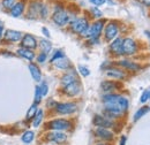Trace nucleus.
Masks as SVG:
<instances>
[{
  "mask_svg": "<svg viewBox=\"0 0 150 145\" xmlns=\"http://www.w3.org/2000/svg\"><path fill=\"white\" fill-rule=\"evenodd\" d=\"M89 25L90 24H89L88 20L86 18H74L73 21H71V29H72V31L83 37L87 36Z\"/></svg>",
  "mask_w": 150,
  "mask_h": 145,
  "instance_id": "f257e3e1",
  "label": "nucleus"
},
{
  "mask_svg": "<svg viewBox=\"0 0 150 145\" xmlns=\"http://www.w3.org/2000/svg\"><path fill=\"white\" fill-rule=\"evenodd\" d=\"M104 24H105L104 20H97L96 22H94L91 25H89V29H88L86 38H88V39H98V37L100 36V34H102V31H103V29L105 27Z\"/></svg>",
  "mask_w": 150,
  "mask_h": 145,
  "instance_id": "f03ea898",
  "label": "nucleus"
},
{
  "mask_svg": "<svg viewBox=\"0 0 150 145\" xmlns=\"http://www.w3.org/2000/svg\"><path fill=\"white\" fill-rule=\"evenodd\" d=\"M47 128L50 130H58V131L69 130L72 129V122L65 119H56L47 123Z\"/></svg>",
  "mask_w": 150,
  "mask_h": 145,
  "instance_id": "7ed1b4c3",
  "label": "nucleus"
},
{
  "mask_svg": "<svg viewBox=\"0 0 150 145\" xmlns=\"http://www.w3.org/2000/svg\"><path fill=\"white\" fill-rule=\"evenodd\" d=\"M119 32V24L115 21H110L105 27H104V36L108 42L113 40L114 38H117Z\"/></svg>",
  "mask_w": 150,
  "mask_h": 145,
  "instance_id": "20e7f679",
  "label": "nucleus"
},
{
  "mask_svg": "<svg viewBox=\"0 0 150 145\" xmlns=\"http://www.w3.org/2000/svg\"><path fill=\"white\" fill-rule=\"evenodd\" d=\"M137 52V44L129 37L122 39V55H133Z\"/></svg>",
  "mask_w": 150,
  "mask_h": 145,
  "instance_id": "39448f33",
  "label": "nucleus"
},
{
  "mask_svg": "<svg viewBox=\"0 0 150 145\" xmlns=\"http://www.w3.org/2000/svg\"><path fill=\"white\" fill-rule=\"evenodd\" d=\"M56 112L58 114H62V115H67V114H72L77 111V105L75 103H59L56 105Z\"/></svg>",
  "mask_w": 150,
  "mask_h": 145,
  "instance_id": "423d86ee",
  "label": "nucleus"
},
{
  "mask_svg": "<svg viewBox=\"0 0 150 145\" xmlns=\"http://www.w3.org/2000/svg\"><path fill=\"white\" fill-rule=\"evenodd\" d=\"M52 21L58 27H65L71 21V18L64 9H60V11H54V13L52 14Z\"/></svg>",
  "mask_w": 150,
  "mask_h": 145,
  "instance_id": "0eeeda50",
  "label": "nucleus"
},
{
  "mask_svg": "<svg viewBox=\"0 0 150 145\" xmlns=\"http://www.w3.org/2000/svg\"><path fill=\"white\" fill-rule=\"evenodd\" d=\"M64 92H65V94H67L69 97H75V96L80 94V92H81V83H80V81L76 80L74 82L65 85L64 87Z\"/></svg>",
  "mask_w": 150,
  "mask_h": 145,
  "instance_id": "6e6552de",
  "label": "nucleus"
},
{
  "mask_svg": "<svg viewBox=\"0 0 150 145\" xmlns=\"http://www.w3.org/2000/svg\"><path fill=\"white\" fill-rule=\"evenodd\" d=\"M47 141L50 142H53V143H57V144H62L67 141V135L64 134L62 131H58V130H52L51 132L47 134L46 136Z\"/></svg>",
  "mask_w": 150,
  "mask_h": 145,
  "instance_id": "1a4fd4ad",
  "label": "nucleus"
},
{
  "mask_svg": "<svg viewBox=\"0 0 150 145\" xmlns=\"http://www.w3.org/2000/svg\"><path fill=\"white\" fill-rule=\"evenodd\" d=\"M110 52L115 56L122 55V38H114L110 45Z\"/></svg>",
  "mask_w": 150,
  "mask_h": 145,
  "instance_id": "9d476101",
  "label": "nucleus"
},
{
  "mask_svg": "<svg viewBox=\"0 0 150 145\" xmlns=\"http://www.w3.org/2000/svg\"><path fill=\"white\" fill-rule=\"evenodd\" d=\"M21 46L23 49H29V50H34L37 47V40L36 38L31 35H24L21 39Z\"/></svg>",
  "mask_w": 150,
  "mask_h": 145,
  "instance_id": "9b49d317",
  "label": "nucleus"
},
{
  "mask_svg": "<svg viewBox=\"0 0 150 145\" xmlns=\"http://www.w3.org/2000/svg\"><path fill=\"white\" fill-rule=\"evenodd\" d=\"M94 125L97 127H102V128H111L113 127L112 120L111 119H108L106 116H103V115H95L94 116Z\"/></svg>",
  "mask_w": 150,
  "mask_h": 145,
  "instance_id": "f8f14e48",
  "label": "nucleus"
},
{
  "mask_svg": "<svg viewBox=\"0 0 150 145\" xmlns=\"http://www.w3.org/2000/svg\"><path fill=\"white\" fill-rule=\"evenodd\" d=\"M95 135L98 138L104 139V141H112L113 137H114L112 131H110L108 128H102V127H97V129L95 130Z\"/></svg>",
  "mask_w": 150,
  "mask_h": 145,
  "instance_id": "ddd939ff",
  "label": "nucleus"
},
{
  "mask_svg": "<svg viewBox=\"0 0 150 145\" xmlns=\"http://www.w3.org/2000/svg\"><path fill=\"white\" fill-rule=\"evenodd\" d=\"M22 32L16 31V30H6L5 31V39L6 40H9V42H13V43H16L22 39Z\"/></svg>",
  "mask_w": 150,
  "mask_h": 145,
  "instance_id": "4468645a",
  "label": "nucleus"
},
{
  "mask_svg": "<svg viewBox=\"0 0 150 145\" xmlns=\"http://www.w3.org/2000/svg\"><path fill=\"white\" fill-rule=\"evenodd\" d=\"M76 80H79L77 74L75 72V70H72V72H67V74H65V75L62 76V78H61V85L65 87V85H67V84L74 82Z\"/></svg>",
  "mask_w": 150,
  "mask_h": 145,
  "instance_id": "2eb2a0df",
  "label": "nucleus"
},
{
  "mask_svg": "<svg viewBox=\"0 0 150 145\" xmlns=\"http://www.w3.org/2000/svg\"><path fill=\"white\" fill-rule=\"evenodd\" d=\"M106 75L109 77H112V78H115V80H122L126 77V74L125 72L118 69V68H110L106 70Z\"/></svg>",
  "mask_w": 150,
  "mask_h": 145,
  "instance_id": "dca6fc26",
  "label": "nucleus"
},
{
  "mask_svg": "<svg viewBox=\"0 0 150 145\" xmlns=\"http://www.w3.org/2000/svg\"><path fill=\"white\" fill-rule=\"evenodd\" d=\"M23 12H24V2H23V1L16 2V4L13 6V8L11 9V14H12V16H14V18L21 16V15L23 14Z\"/></svg>",
  "mask_w": 150,
  "mask_h": 145,
  "instance_id": "f3484780",
  "label": "nucleus"
},
{
  "mask_svg": "<svg viewBox=\"0 0 150 145\" xmlns=\"http://www.w3.org/2000/svg\"><path fill=\"white\" fill-rule=\"evenodd\" d=\"M53 63H54V66H56L58 69H64V70H66V69H68V68L71 67V62H69V60H68L66 56H62V58L58 59L56 61H53Z\"/></svg>",
  "mask_w": 150,
  "mask_h": 145,
  "instance_id": "a211bd4d",
  "label": "nucleus"
},
{
  "mask_svg": "<svg viewBox=\"0 0 150 145\" xmlns=\"http://www.w3.org/2000/svg\"><path fill=\"white\" fill-rule=\"evenodd\" d=\"M18 54L21 56V58H24V59H27V60H29V61H33L34 59H35V53H34V51L33 50H29V49H23V47H21L18 50Z\"/></svg>",
  "mask_w": 150,
  "mask_h": 145,
  "instance_id": "6ab92c4d",
  "label": "nucleus"
},
{
  "mask_svg": "<svg viewBox=\"0 0 150 145\" xmlns=\"http://www.w3.org/2000/svg\"><path fill=\"white\" fill-rule=\"evenodd\" d=\"M29 70H30V74H31V77L36 81V82H39L40 78H42V72L39 69L37 65L35 63H30L29 65Z\"/></svg>",
  "mask_w": 150,
  "mask_h": 145,
  "instance_id": "aec40b11",
  "label": "nucleus"
},
{
  "mask_svg": "<svg viewBox=\"0 0 150 145\" xmlns=\"http://www.w3.org/2000/svg\"><path fill=\"white\" fill-rule=\"evenodd\" d=\"M150 112V107L149 106H143V107H141V108L139 109L135 114H134V116H133V121L134 122H136V121H139L141 118H143L146 114H148Z\"/></svg>",
  "mask_w": 150,
  "mask_h": 145,
  "instance_id": "412c9836",
  "label": "nucleus"
},
{
  "mask_svg": "<svg viewBox=\"0 0 150 145\" xmlns=\"http://www.w3.org/2000/svg\"><path fill=\"white\" fill-rule=\"evenodd\" d=\"M100 88H102V90L104 91V92H108V93H110V92H112L114 91L118 87H117V84L114 83V82H110V81H104V82H102V85H100Z\"/></svg>",
  "mask_w": 150,
  "mask_h": 145,
  "instance_id": "4be33fe9",
  "label": "nucleus"
},
{
  "mask_svg": "<svg viewBox=\"0 0 150 145\" xmlns=\"http://www.w3.org/2000/svg\"><path fill=\"white\" fill-rule=\"evenodd\" d=\"M119 65H120L121 67L128 69V70H137V69L140 68L137 63L132 62V61H129V60H121V61L119 62Z\"/></svg>",
  "mask_w": 150,
  "mask_h": 145,
  "instance_id": "5701e85b",
  "label": "nucleus"
},
{
  "mask_svg": "<svg viewBox=\"0 0 150 145\" xmlns=\"http://www.w3.org/2000/svg\"><path fill=\"white\" fill-rule=\"evenodd\" d=\"M39 46H40V49H42V52H44V53H46V54L52 50V44H51V42H49L47 39H42L40 43H39Z\"/></svg>",
  "mask_w": 150,
  "mask_h": 145,
  "instance_id": "b1692460",
  "label": "nucleus"
},
{
  "mask_svg": "<svg viewBox=\"0 0 150 145\" xmlns=\"http://www.w3.org/2000/svg\"><path fill=\"white\" fill-rule=\"evenodd\" d=\"M34 138H35V134H34V131H25V132L22 135V137H21L22 142L25 143V144L31 143V142L34 141Z\"/></svg>",
  "mask_w": 150,
  "mask_h": 145,
  "instance_id": "393cba45",
  "label": "nucleus"
},
{
  "mask_svg": "<svg viewBox=\"0 0 150 145\" xmlns=\"http://www.w3.org/2000/svg\"><path fill=\"white\" fill-rule=\"evenodd\" d=\"M43 116H44V112H43L42 109H38L36 115H35V118H34V121H33V126H34V127L37 128L38 126L40 125V122H42V120H43Z\"/></svg>",
  "mask_w": 150,
  "mask_h": 145,
  "instance_id": "a878e982",
  "label": "nucleus"
},
{
  "mask_svg": "<svg viewBox=\"0 0 150 145\" xmlns=\"http://www.w3.org/2000/svg\"><path fill=\"white\" fill-rule=\"evenodd\" d=\"M37 111H38V108H37V105H36V104L31 105V106L29 107V109H28V112H27V120H28V121H31V119L35 118Z\"/></svg>",
  "mask_w": 150,
  "mask_h": 145,
  "instance_id": "bb28decb",
  "label": "nucleus"
},
{
  "mask_svg": "<svg viewBox=\"0 0 150 145\" xmlns=\"http://www.w3.org/2000/svg\"><path fill=\"white\" fill-rule=\"evenodd\" d=\"M90 14L93 15V18H100L102 16H103V12H102L98 7H96V6H94V7L90 8Z\"/></svg>",
  "mask_w": 150,
  "mask_h": 145,
  "instance_id": "cd10ccee",
  "label": "nucleus"
},
{
  "mask_svg": "<svg viewBox=\"0 0 150 145\" xmlns=\"http://www.w3.org/2000/svg\"><path fill=\"white\" fill-rule=\"evenodd\" d=\"M77 70H79V72H80L83 77H87V76H89V75H90V70H89V68H88V67H86V66L80 65V66L77 67Z\"/></svg>",
  "mask_w": 150,
  "mask_h": 145,
  "instance_id": "c85d7f7f",
  "label": "nucleus"
},
{
  "mask_svg": "<svg viewBox=\"0 0 150 145\" xmlns=\"http://www.w3.org/2000/svg\"><path fill=\"white\" fill-rule=\"evenodd\" d=\"M42 98H43V96H42V93H40L39 87H36V89H35V104H36V105H38V104L42 101Z\"/></svg>",
  "mask_w": 150,
  "mask_h": 145,
  "instance_id": "c756f323",
  "label": "nucleus"
},
{
  "mask_svg": "<svg viewBox=\"0 0 150 145\" xmlns=\"http://www.w3.org/2000/svg\"><path fill=\"white\" fill-rule=\"evenodd\" d=\"M14 5H15V0H2V6L6 9H12Z\"/></svg>",
  "mask_w": 150,
  "mask_h": 145,
  "instance_id": "7c9ffc66",
  "label": "nucleus"
},
{
  "mask_svg": "<svg viewBox=\"0 0 150 145\" xmlns=\"http://www.w3.org/2000/svg\"><path fill=\"white\" fill-rule=\"evenodd\" d=\"M39 90H40L42 96H43V97H45V96L47 94V92H49V85H47L45 82H43V83L39 85Z\"/></svg>",
  "mask_w": 150,
  "mask_h": 145,
  "instance_id": "2f4dec72",
  "label": "nucleus"
},
{
  "mask_svg": "<svg viewBox=\"0 0 150 145\" xmlns=\"http://www.w3.org/2000/svg\"><path fill=\"white\" fill-rule=\"evenodd\" d=\"M62 56H65V53L61 51V50H58V51H56L54 52V54H53V56L51 58V62H53V61H56V60H58V59H60V58H62Z\"/></svg>",
  "mask_w": 150,
  "mask_h": 145,
  "instance_id": "473e14b6",
  "label": "nucleus"
},
{
  "mask_svg": "<svg viewBox=\"0 0 150 145\" xmlns=\"http://www.w3.org/2000/svg\"><path fill=\"white\" fill-rule=\"evenodd\" d=\"M147 100H149V90L143 91L142 94H141V98H140V101H141L142 104L147 103Z\"/></svg>",
  "mask_w": 150,
  "mask_h": 145,
  "instance_id": "72a5a7b5",
  "label": "nucleus"
},
{
  "mask_svg": "<svg viewBox=\"0 0 150 145\" xmlns=\"http://www.w3.org/2000/svg\"><path fill=\"white\" fill-rule=\"evenodd\" d=\"M39 16H40L42 18H45L46 16H47V7H46V6L42 5L40 11H39Z\"/></svg>",
  "mask_w": 150,
  "mask_h": 145,
  "instance_id": "f704fd0d",
  "label": "nucleus"
},
{
  "mask_svg": "<svg viewBox=\"0 0 150 145\" xmlns=\"http://www.w3.org/2000/svg\"><path fill=\"white\" fill-rule=\"evenodd\" d=\"M46 58H47V54H46V53H44V52H42V53L37 56V61L39 62V63H43V62H45Z\"/></svg>",
  "mask_w": 150,
  "mask_h": 145,
  "instance_id": "c9c22d12",
  "label": "nucleus"
},
{
  "mask_svg": "<svg viewBox=\"0 0 150 145\" xmlns=\"http://www.w3.org/2000/svg\"><path fill=\"white\" fill-rule=\"evenodd\" d=\"M94 6L96 7H99V6H102V5H104L105 2H106V0H89Z\"/></svg>",
  "mask_w": 150,
  "mask_h": 145,
  "instance_id": "e433bc0d",
  "label": "nucleus"
},
{
  "mask_svg": "<svg viewBox=\"0 0 150 145\" xmlns=\"http://www.w3.org/2000/svg\"><path fill=\"white\" fill-rule=\"evenodd\" d=\"M42 32H43V34L45 35V37H47V38L50 37V32H49V30H47V28H45V27H43V28H42Z\"/></svg>",
  "mask_w": 150,
  "mask_h": 145,
  "instance_id": "4c0bfd02",
  "label": "nucleus"
},
{
  "mask_svg": "<svg viewBox=\"0 0 150 145\" xmlns=\"http://www.w3.org/2000/svg\"><path fill=\"white\" fill-rule=\"evenodd\" d=\"M126 142H127V137L126 136H122L121 139H120V145H126Z\"/></svg>",
  "mask_w": 150,
  "mask_h": 145,
  "instance_id": "58836bf2",
  "label": "nucleus"
},
{
  "mask_svg": "<svg viewBox=\"0 0 150 145\" xmlns=\"http://www.w3.org/2000/svg\"><path fill=\"white\" fill-rule=\"evenodd\" d=\"M2 35H4V27H2V24L0 23V39L2 38Z\"/></svg>",
  "mask_w": 150,
  "mask_h": 145,
  "instance_id": "ea45409f",
  "label": "nucleus"
},
{
  "mask_svg": "<svg viewBox=\"0 0 150 145\" xmlns=\"http://www.w3.org/2000/svg\"><path fill=\"white\" fill-rule=\"evenodd\" d=\"M142 2H143V5H144V6L150 7V0H142Z\"/></svg>",
  "mask_w": 150,
  "mask_h": 145,
  "instance_id": "a19ab883",
  "label": "nucleus"
},
{
  "mask_svg": "<svg viewBox=\"0 0 150 145\" xmlns=\"http://www.w3.org/2000/svg\"><path fill=\"white\" fill-rule=\"evenodd\" d=\"M144 35L148 37V39H149V42H150V31H148V30H146L144 31Z\"/></svg>",
  "mask_w": 150,
  "mask_h": 145,
  "instance_id": "79ce46f5",
  "label": "nucleus"
},
{
  "mask_svg": "<svg viewBox=\"0 0 150 145\" xmlns=\"http://www.w3.org/2000/svg\"><path fill=\"white\" fill-rule=\"evenodd\" d=\"M96 145H108V144H105V143H99V144H96Z\"/></svg>",
  "mask_w": 150,
  "mask_h": 145,
  "instance_id": "37998d69",
  "label": "nucleus"
},
{
  "mask_svg": "<svg viewBox=\"0 0 150 145\" xmlns=\"http://www.w3.org/2000/svg\"><path fill=\"white\" fill-rule=\"evenodd\" d=\"M149 100H150V90H149Z\"/></svg>",
  "mask_w": 150,
  "mask_h": 145,
  "instance_id": "c03bdc74",
  "label": "nucleus"
}]
</instances>
